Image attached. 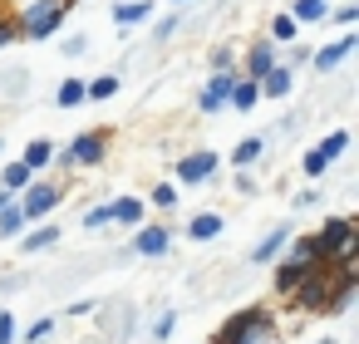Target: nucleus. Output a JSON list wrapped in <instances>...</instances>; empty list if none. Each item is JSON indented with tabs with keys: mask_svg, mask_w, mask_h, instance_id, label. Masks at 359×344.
Segmentation results:
<instances>
[{
	"mask_svg": "<svg viewBox=\"0 0 359 344\" xmlns=\"http://www.w3.org/2000/svg\"><path fill=\"white\" fill-rule=\"evenodd\" d=\"M109 143H114V128H84L65 148H55V167L50 172H94V167L109 163Z\"/></svg>",
	"mask_w": 359,
	"mask_h": 344,
	"instance_id": "obj_1",
	"label": "nucleus"
},
{
	"mask_svg": "<svg viewBox=\"0 0 359 344\" xmlns=\"http://www.w3.org/2000/svg\"><path fill=\"white\" fill-rule=\"evenodd\" d=\"M266 339H276V315H271V305L231 310V315L217 324V334H212V344H266Z\"/></svg>",
	"mask_w": 359,
	"mask_h": 344,
	"instance_id": "obj_2",
	"label": "nucleus"
},
{
	"mask_svg": "<svg viewBox=\"0 0 359 344\" xmlns=\"http://www.w3.org/2000/svg\"><path fill=\"white\" fill-rule=\"evenodd\" d=\"M69 177H74V172H60V177H30V187L15 197L25 226H30V221H50V216L60 212V202H65V192H69Z\"/></svg>",
	"mask_w": 359,
	"mask_h": 344,
	"instance_id": "obj_3",
	"label": "nucleus"
},
{
	"mask_svg": "<svg viewBox=\"0 0 359 344\" xmlns=\"http://www.w3.org/2000/svg\"><path fill=\"white\" fill-rule=\"evenodd\" d=\"M315 241H320L325 261H339V266L359 261V221L354 216H325L320 231H315Z\"/></svg>",
	"mask_w": 359,
	"mask_h": 344,
	"instance_id": "obj_4",
	"label": "nucleus"
},
{
	"mask_svg": "<svg viewBox=\"0 0 359 344\" xmlns=\"http://www.w3.org/2000/svg\"><path fill=\"white\" fill-rule=\"evenodd\" d=\"M222 172V153H212V148H192V153H182L177 163H172V182L177 187H202V182H212Z\"/></svg>",
	"mask_w": 359,
	"mask_h": 344,
	"instance_id": "obj_5",
	"label": "nucleus"
},
{
	"mask_svg": "<svg viewBox=\"0 0 359 344\" xmlns=\"http://www.w3.org/2000/svg\"><path fill=\"white\" fill-rule=\"evenodd\" d=\"M359 50V30H339L330 45H320V50H310V69L315 74H334V69H344L349 64V55Z\"/></svg>",
	"mask_w": 359,
	"mask_h": 344,
	"instance_id": "obj_6",
	"label": "nucleus"
},
{
	"mask_svg": "<svg viewBox=\"0 0 359 344\" xmlns=\"http://www.w3.org/2000/svg\"><path fill=\"white\" fill-rule=\"evenodd\" d=\"M236 79H241V69H217V74H207L202 79V89H197V113H226V99H231V89H236Z\"/></svg>",
	"mask_w": 359,
	"mask_h": 344,
	"instance_id": "obj_7",
	"label": "nucleus"
},
{
	"mask_svg": "<svg viewBox=\"0 0 359 344\" xmlns=\"http://www.w3.org/2000/svg\"><path fill=\"white\" fill-rule=\"evenodd\" d=\"M271 64H280V45H276L271 35H256V40H246V45H241V60H236V69H241L246 79H261Z\"/></svg>",
	"mask_w": 359,
	"mask_h": 344,
	"instance_id": "obj_8",
	"label": "nucleus"
},
{
	"mask_svg": "<svg viewBox=\"0 0 359 344\" xmlns=\"http://www.w3.org/2000/svg\"><path fill=\"white\" fill-rule=\"evenodd\" d=\"M133 256H143V261H163L168 251H172V226L168 221H143V226H133V246H128Z\"/></svg>",
	"mask_w": 359,
	"mask_h": 344,
	"instance_id": "obj_9",
	"label": "nucleus"
},
{
	"mask_svg": "<svg viewBox=\"0 0 359 344\" xmlns=\"http://www.w3.org/2000/svg\"><path fill=\"white\" fill-rule=\"evenodd\" d=\"M158 15V0H114L109 6V20L128 35V30H138V25H148Z\"/></svg>",
	"mask_w": 359,
	"mask_h": 344,
	"instance_id": "obj_10",
	"label": "nucleus"
},
{
	"mask_svg": "<svg viewBox=\"0 0 359 344\" xmlns=\"http://www.w3.org/2000/svg\"><path fill=\"white\" fill-rule=\"evenodd\" d=\"M310 275V266L305 261H290V256H280V261H271V290L280 295V300H290L295 295V285Z\"/></svg>",
	"mask_w": 359,
	"mask_h": 344,
	"instance_id": "obj_11",
	"label": "nucleus"
},
{
	"mask_svg": "<svg viewBox=\"0 0 359 344\" xmlns=\"http://www.w3.org/2000/svg\"><path fill=\"white\" fill-rule=\"evenodd\" d=\"M15 241H20V251H25V256H40V251L60 246V221H55V216H50V221H30Z\"/></svg>",
	"mask_w": 359,
	"mask_h": 344,
	"instance_id": "obj_12",
	"label": "nucleus"
},
{
	"mask_svg": "<svg viewBox=\"0 0 359 344\" xmlns=\"http://www.w3.org/2000/svg\"><path fill=\"white\" fill-rule=\"evenodd\" d=\"M295 231H290V221H280V226H271L256 246H251V266H271V261H280L285 256V241H290Z\"/></svg>",
	"mask_w": 359,
	"mask_h": 344,
	"instance_id": "obj_13",
	"label": "nucleus"
},
{
	"mask_svg": "<svg viewBox=\"0 0 359 344\" xmlns=\"http://www.w3.org/2000/svg\"><path fill=\"white\" fill-rule=\"evenodd\" d=\"M143 221H148V202H143V197H128V192H123V197L109 202V226H128V231H133V226H143Z\"/></svg>",
	"mask_w": 359,
	"mask_h": 344,
	"instance_id": "obj_14",
	"label": "nucleus"
},
{
	"mask_svg": "<svg viewBox=\"0 0 359 344\" xmlns=\"http://www.w3.org/2000/svg\"><path fill=\"white\" fill-rule=\"evenodd\" d=\"M261 99H271V104H280V99H290L295 94V69H285V64H271L261 79Z\"/></svg>",
	"mask_w": 359,
	"mask_h": 344,
	"instance_id": "obj_15",
	"label": "nucleus"
},
{
	"mask_svg": "<svg viewBox=\"0 0 359 344\" xmlns=\"http://www.w3.org/2000/svg\"><path fill=\"white\" fill-rule=\"evenodd\" d=\"M266 153H271V138H241V143H236L222 163H231V172H251Z\"/></svg>",
	"mask_w": 359,
	"mask_h": 344,
	"instance_id": "obj_16",
	"label": "nucleus"
},
{
	"mask_svg": "<svg viewBox=\"0 0 359 344\" xmlns=\"http://www.w3.org/2000/svg\"><path fill=\"white\" fill-rule=\"evenodd\" d=\"M20 163L30 167V177H50V167H55V143H50V138H30L25 153H20Z\"/></svg>",
	"mask_w": 359,
	"mask_h": 344,
	"instance_id": "obj_17",
	"label": "nucleus"
},
{
	"mask_svg": "<svg viewBox=\"0 0 359 344\" xmlns=\"http://www.w3.org/2000/svg\"><path fill=\"white\" fill-rule=\"evenodd\" d=\"M84 94H89V104H109V99L123 94V74H118V69H104V74L84 79Z\"/></svg>",
	"mask_w": 359,
	"mask_h": 344,
	"instance_id": "obj_18",
	"label": "nucleus"
},
{
	"mask_svg": "<svg viewBox=\"0 0 359 344\" xmlns=\"http://www.w3.org/2000/svg\"><path fill=\"white\" fill-rule=\"evenodd\" d=\"M285 11H290V20L305 30V25H325V20H330V0H290Z\"/></svg>",
	"mask_w": 359,
	"mask_h": 344,
	"instance_id": "obj_19",
	"label": "nucleus"
},
{
	"mask_svg": "<svg viewBox=\"0 0 359 344\" xmlns=\"http://www.w3.org/2000/svg\"><path fill=\"white\" fill-rule=\"evenodd\" d=\"M222 231H226L222 212H197V216H187V241H217Z\"/></svg>",
	"mask_w": 359,
	"mask_h": 344,
	"instance_id": "obj_20",
	"label": "nucleus"
},
{
	"mask_svg": "<svg viewBox=\"0 0 359 344\" xmlns=\"http://www.w3.org/2000/svg\"><path fill=\"white\" fill-rule=\"evenodd\" d=\"M25 94H30V69H25V64H11V69H0V99L20 104Z\"/></svg>",
	"mask_w": 359,
	"mask_h": 344,
	"instance_id": "obj_21",
	"label": "nucleus"
},
{
	"mask_svg": "<svg viewBox=\"0 0 359 344\" xmlns=\"http://www.w3.org/2000/svg\"><path fill=\"white\" fill-rule=\"evenodd\" d=\"M89 104V94H84V79L79 74H69V79H60V89H55V109H84Z\"/></svg>",
	"mask_w": 359,
	"mask_h": 344,
	"instance_id": "obj_22",
	"label": "nucleus"
},
{
	"mask_svg": "<svg viewBox=\"0 0 359 344\" xmlns=\"http://www.w3.org/2000/svg\"><path fill=\"white\" fill-rule=\"evenodd\" d=\"M256 104H261V84L241 74V79H236V89H231V99H226V109H231V113H251Z\"/></svg>",
	"mask_w": 359,
	"mask_h": 344,
	"instance_id": "obj_23",
	"label": "nucleus"
},
{
	"mask_svg": "<svg viewBox=\"0 0 359 344\" xmlns=\"http://www.w3.org/2000/svg\"><path fill=\"white\" fill-rule=\"evenodd\" d=\"M143 202H148V212H163V216H172L182 197H177V182H153V192H148Z\"/></svg>",
	"mask_w": 359,
	"mask_h": 344,
	"instance_id": "obj_24",
	"label": "nucleus"
},
{
	"mask_svg": "<svg viewBox=\"0 0 359 344\" xmlns=\"http://www.w3.org/2000/svg\"><path fill=\"white\" fill-rule=\"evenodd\" d=\"M266 35L285 50V45H295V40H300V25L290 20V11H276V15H271V25H266Z\"/></svg>",
	"mask_w": 359,
	"mask_h": 344,
	"instance_id": "obj_25",
	"label": "nucleus"
},
{
	"mask_svg": "<svg viewBox=\"0 0 359 344\" xmlns=\"http://www.w3.org/2000/svg\"><path fill=\"white\" fill-rule=\"evenodd\" d=\"M236 60H241V45H236V40H222V45L207 50V74H217V69H236Z\"/></svg>",
	"mask_w": 359,
	"mask_h": 344,
	"instance_id": "obj_26",
	"label": "nucleus"
},
{
	"mask_svg": "<svg viewBox=\"0 0 359 344\" xmlns=\"http://www.w3.org/2000/svg\"><path fill=\"white\" fill-rule=\"evenodd\" d=\"M30 187V167L15 158V163H6V167H0V192H11V197H20Z\"/></svg>",
	"mask_w": 359,
	"mask_h": 344,
	"instance_id": "obj_27",
	"label": "nucleus"
},
{
	"mask_svg": "<svg viewBox=\"0 0 359 344\" xmlns=\"http://www.w3.org/2000/svg\"><path fill=\"white\" fill-rule=\"evenodd\" d=\"M182 15H187V11H168L163 20L153 15V20H148V25H153V45H172V35L182 30Z\"/></svg>",
	"mask_w": 359,
	"mask_h": 344,
	"instance_id": "obj_28",
	"label": "nucleus"
},
{
	"mask_svg": "<svg viewBox=\"0 0 359 344\" xmlns=\"http://www.w3.org/2000/svg\"><path fill=\"white\" fill-rule=\"evenodd\" d=\"M315 148H320V153H325L330 163H339V158L349 153V128H330V133H325V138H320Z\"/></svg>",
	"mask_w": 359,
	"mask_h": 344,
	"instance_id": "obj_29",
	"label": "nucleus"
},
{
	"mask_svg": "<svg viewBox=\"0 0 359 344\" xmlns=\"http://www.w3.org/2000/svg\"><path fill=\"white\" fill-rule=\"evenodd\" d=\"M25 231V216H20V207H15V197L0 207V241H15Z\"/></svg>",
	"mask_w": 359,
	"mask_h": 344,
	"instance_id": "obj_30",
	"label": "nucleus"
},
{
	"mask_svg": "<svg viewBox=\"0 0 359 344\" xmlns=\"http://www.w3.org/2000/svg\"><path fill=\"white\" fill-rule=\"evenodd\" d=\"M310 50H315V45H305V40H295V45H285V50H280V64L300 74V69H310Z\"/></svg>",
	"mask_w": 359,
	"mask_h": 344,
	"instance_id": "obj_31",
	"label": "nucleus"
},
{
	"mask_svg": "<svg viewBox=\"0 0 359 344\" xmlns=\"http://www.w3.org/2000/svg\"><path fill=\"white\" fill-rule=\"evenodd\" d=\"M330 167H334V163H330V158H325L320 148H305V158H300V172H305L310 182H320V177H325Z\"/></svg>",
	"mask_w": 359,
	"mask_h": 344,
	"instance_id": "obj_32",
	"label": "nucleus"
},
{
	"mask_svg": "<svg viewBox=\"0 0 359 344\" xmlns=\"http://www.w3.org/2000/svg\"><path fill=\"white\" fill-rule=\"evenodd\" d=\"M79 226H84V231H109V202L84 207V212H79Z\"/></svg>",
	"mask_w": 359,
	"mask_h": 344,
	"instance_id": "obj_33",
	"label": "nucleus"
},
{
	"mask_svg": "<svg viewBox=\"0 0 359 344\" xmlns=\"http://www.w3.org/2000/svg\"><path fill=\"white\" fill-rule=\"evenodd\" d=\"M60 55H65V60H84V55H89V35H84V30L65 35V40H60Z\"/></svg>",
	"mask_w": 359,
	"mask_h": 344,
	"instance_id": "obj_34",
	"label": "nucleus"
},
{
	"mask_svg": "<svg viewBox=\"0 0 359 344\" xmlns=\"http://www.w3.org/2000/svg\"><path fill=\"white\" fill-rule=\"evenodd\" d=\"M330 20L339 30H359V6H354V0H349V6H330Z\"/></svg>",
	"mask_w": 359,
	"mask_h": 344,
	"instance_id": "obj_35",
	"label": "nucleus"
},
{
	"mask_svg": "<svg viewBox=\"0 0 359 344\" xmlns=\"http://www.w3.org/2000/svg\"><path fill=\"white\" fill-rule=\"evenodd\" d=\"M55 324H60V319H55V315H40V319H35V324H30V329H25V344H45V339H50V334H55Z\"/></svg>",
	"mask_w": 359,
	"mask_h": 344,
	"instance_id": "obj_36",
	"label": "nucleus"
},
{
	"mask_svg": "<svg viewBox=\"0 0 359 344\" xmlns=\"http://www.w3.org/2000/svg\"><path fill=\"white\" fill-rule=\"evenodd\" d=\"M320 202H325V192H320L315 182H310V187H300V192L290 197V207H295V212H310V207H320Z\"/></svg>",
	"mask_w": 359,
	"mask_h": 344,
	"instance_id": "obj_37",
	"label": "nucleus"
},
{
	"mask_svg": "<svg viewBox=\"0 0 359 344\" xmlns=\"http://www.w3.org/2000/svg\"><path fill=\"white\" fill-rule=\"evenodd\" d=\"M172 329H177V315H172V310H163V315L148 324V334H153L158 344H163V339H172Z\"/></svg>",
	"mask_w": 359,
	"mask_h": 344,
	"instance_id": "obj_38",
	"label": "nucleus"
},
{
	"mask_svg": "<svg viewBox=\"0 0 359 344\" xmlns=\"http://www.w3.org/2000/svg\"><path fill=\"white\" fill-rule=\"evenodd\" d=\"M231 187H236V197H256V192H261L256 172H236V177H231Z\"/></svg>",
	"mask_w": 359,
	"mask_h": 344,
	"instance_id": "obj_39",
	"label": "nucleus"
},
{
	"mask_svg": "<svg viewBox=\"0 0 359 344\" xmlns=\"http://www.w3.org/2000/svg\"><path fill=\"white\" fill-rule=\"evenodd\" d=\"M20 339V324H15V315L11 310H0V344H15Z\"/></svg>",
	"mask_w": 359,
	"mask_h": 344,
	"instance_id": "obj_40",
	"label": "nucleus"
},
{
	"mask_svg": "<svg viewBox=\"0 0 359 344\" xmlns=\"http://www.w3.org/2000/svg\"><path fill=\"white\" fill-rule=\"evenodd\" d=\"M158 6H168V11H187V6H197V0H158Z\"/></svg>",
	"mask_w": 359,
	"mask_h": 344,
	"instance_id": "obj_41",
	"label": "nucleus"
},
{
	"mask_svg": "<svg viewBox=\"0 0 359 344\" xmlns=\"http://www.w3.org/2000/svg\"><path fill=\"white\" fill-rule=\"evenodd\" d=\"M310 344H339V339H334V334H320V339H310Z\"/></svg>",
	"mask_w": 359,
	"mask_h": 344,
	"instance_id": "obj_42",
	"label": "nucleus"
},
{
	"mask_svg": "<svg viewBox=\"0 0 359 344\" xmlns=\"http://www.w3.org/2000/svg\"><path fill=\"white\" fill-rule=\"evenodd\" d=\"M6 202H11V192H0V207H6Z\"/></svg>",
	"mask_w": 359,
	"mask_h": 344,
	"instance_id": "obj_43",
	"label": "nucleus"
},
{
	"mask_svg": "<svg viewBox=\"0 0 359 344\" xmlns=\"http://www.w3.org/2000/svg\"><path fill=\"white\" fill-rule=\"evenodd\" d=\"M0 153H6V138H0Z\"/></svg>",
	"mask_w": 359,
	"mask_h": 344,
	"instance_id": "obj_44",
	"label": "nucleus"
},
{
	"mask_svg": "<svg viewBox=\"0 0 359 344\" xmlns=\"http://www.w3.org/2000/svg\"><path fill=\"white\" fill-rule=\"evenodd\" d=\"M266 344H276V339H266Z\"/></svg>",
	"mask_w": 359,
	"mask_h": 344,
	"instance_id": "obj_45",
	"label": "nucleus"
}]
</instances>
